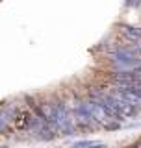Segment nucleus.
Segmentation results:
<instances>
[{
    "mask_svg": "<svg viewBox=\"0 0 141 148\" xmlns=\"http://www.w3.org/2000/svg\"><path fill=\"white\" fill-rule=\"evenodd\" d=\"M97 145H98V143H95V141H80V143H74L73 148H93Z\"/></svg>",
    "mask_w": 141,
    "mask_h": 148,
    "instance_id": "nucleus-2",
    "label": "nucleus"
},
{
    "mask_svg": "<svg viewBox=\"0 0 141 148\" xmlns=\"http://www.w3.org/2000/svg\"><path fill=\"white\" fill-rule=\"evenodd\" d=\"M123 34L128 37L132 43H141V28H134V26H121Z\"/></svg>",
    "mask_w": 141,
    "mask_h": 148,
    "instance_id": "nucleus-1",
    "label": "nucleus"
}]
</instances>
